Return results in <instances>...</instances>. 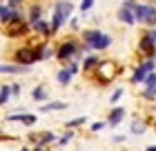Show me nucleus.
I'll list each match as a JSON object with an SVG mask.
<instances>
[{
	"label": "nucleus",
	"mask_w": 156,
	"mask_h": 151,
	"mask_svg": "<svg viewBox=\"0 0 156 151\" xmlns=\"http://www.w3.org/2000/svg\"><path fill=\"white\" fill-rule=\"evenodd\" d=\"M101 64V58L98 56H87V58L83 60V71H91L94 67H98Z\"/></svg>",
	"instance_id": "17"
},
{
	"label": "nucleus",
	"mask_w": 156,
	"mask_h": 151,
	"mask_svg": "<svg viewBox=\"0 0 156 151\" xmlns=\"http://www.w3.org/2000/svg\"><path fill=\"white\" fill-rule=\"evenodd\" d=\"M147 80V89H145V98H154L156 96V74H150L145 78Z\"/></svg>",
	"instance_id": "14"
},
{
	"label": "nucleus",
	"mask_w": 156,
	"mask_h": 151,
	"mask_svg": "<svg viewBox=\"0 0 156 151\" xmlns=\"http://www.w3.org/2000/svg\"><path fill=\"white\" fill-rule=\"evenodd\" d=\"M62 109H67V102H60V100H56V102H45V105L40 107L42 113H49V111H62Z\"/></svg>",
	"instance_id": "11"
},
{
	"label": "nucleus",
	"mask_w": 156,
	"mask_h": 151,
	"mask_svg": "<svg viewBox=\"0 0 156 151\" xmlns=\"http://www.w3.org/2000/svg\"><path fill=\"white\" fill-rule=\"evenodd\" d=\"M23 2H25V0H7V2H5V5H7V7H9V9H18V7H20V5H23Z\"/></svg>",
	"instance_id": "25"
},
{
	"label": "nucleus",
	"mask_w": 156,
	"mask_h": 151,
	"mask_svg": "<svg viewBox=\"0 0 156 151\" xmlns=\"http://www.w3.org/2000/svg\"><path fill=\"white\" fill-rule=\"evenodd\" d=\"M138 47L143 49V51H147V53H152V51H154V45L150 42V38H147V36H145L143 40H140V45H138Z\"/></svg>",
	"instance_id": "22"
},
{
	"label": "nucleus",
	"mask_w": 156,
	"mask_h": 151,
	"mask_svg": "<svg viewBox=\"0 0 156 151\" xmlns=\"http://www.w3.org/2000/svg\"><path fill=\"white\" fill-rule=\"evenodd\" d=\"M72 138H74V133H72V131H67V133H65V136H62V138L58 140V145H60V147H65V145H67V142L72 140Z\"/></svg>",
	"instance_id": "23"
},
{
	"label": "nucleus",
	"mask_w": 156,
	"mask_h": 151,
	"mask_svg": "<svg viewBox=\"0 0 156 151\" xmlns=\"http://www.w3.org/2000/svg\"><path fill=\"white\" fill-rule=\"evenodd\" d=\"M29 140H31V142H36V145H40V147H47L49 142H54V140H56V133H51V131L34 133V136H29Z\"/></svg>",
	"instance_id": "8"
},
{
	"label": "nucleus",
	"mask_w": 156,
	"mask_h": 151,
	"mask_svg": "<svg viewBox=\"0 0 156 151\" xmlns=\"http://www.w3.org/2000/svg\"><path fill=\"white\" fill-rule=\"evenodd\" d=\"M0 2H2V0H0Z\"/></svg>",
	"instance_id": "34"
},
{
	"label": "nucleus",
	"mask_w": 156,
	"mask_h": 151,
	"mask_svg": "<svg viewBox=\"0 0 156 151\" xmlns=\"http://www.w3.org/2000/svg\"><path fill=\"white\" fill-rule=\"evenodd\" d=\"M120 96H123V89H116V91H114V96H112V102H118Z\"/></svg>",
	"instance_id": "27"
},
{
	"label": "nucleus",
	"mask_w": 156,
	"mask_h": 151,
	"mask_svg": "<svg viewBox=\"0 0 156 151\" xmlns=\"http://www.w3.org/2000/svg\"><path fill=\"white\" fill-rule=\"evenodd\" d=\"M147 38H150V42H152L154 49H156V29H154V31H150V36H147Z\"/></svg>",
	"instance_id": "30"
},
{
	"label": "nucleus",
	"mask_w": 156,
	"mask_h": 151,
	"mask_svg": "<svg viewBox=\"0 0 156 151\" xmlns=\"http://www.w3.org/2000/svg\"><path fill=\"white\" fill-rule=\"evenodd\" d=\"M150 71H154V62L147 60L145 64H140V67L136 69V74L132 76V82H143L147 76H150Z\"/></svg>",
	"instance_id": "6"
},
{
	"label": "nucleus",
	"mask_w": 156,
	"mask_h": 151,
	"mask_svg": "<svg viewBox=\"0 0 156 151\" xmlns=\"http://www.w3.org/2000/svg\"><path fill=\"white\" fill-rule=\"evenodd\" d=\"M7 120L9 122H23V125H27V127L36 125V116H34V113H9Z\"/></svg>",
	"instance_id": "7"
},
{
	"label": "nucleus",
	"mask_w": 156,
	"mask_h": 151,
	"mask_svg": "<svg viewBox=\"0 0 156 151\" xmlns=\"http://www.w3.org/2000/svg\"><path fill=\"white\" fill-rule=\"evenodd\" d=\"M20 151H31V149H27V147H23V149H20Z\"/></svg>",
	"instance_id": "33"
},
{
	"label": "nucleus",
	"mask_w": 156,
	"mask_h": 151,
	"mask_svg": "<svg viewBox=\"0 0 156 151\" xmlns=\"http://www.w3.org/2000/svg\"><path fill=\"white\" fill-rule=\"evenodd\" d=\"M29 29H31V31H36V33H40V36H45V38H49V36H51V27H49V20H45V18L29 22Z\"/></svg>",
	"instance_id": "4"
},
{
	"label": "nucleus",
	"mask_w": 156,
	"mask_h": 151,
	"mask_svg": "<svg viewBox=\"0 0 156 151\" xmlns=\"http://www.w3.org/2000/svg\"><path fill=\"white\" fill-rule=\"evenodd\" d=\"M40 56H38V49H31V47H20L16 53H13V62L16 64H23V67H31L34 62H38Z\"/></svg>",
	"instance_id": "2"
},
{
	"label": "nucleus",
	"mask_w": 156,
	"mask_h": 151,
	"mask_svg": "<svg viewBox=\"0 0 156 151\" xmlns=\"http://www.w3.org/2000/svg\"><path fill=\"white\" fill-rule=\"evenodd\" d=\"M31 67H23V64H16V62H7V64H0V74L5 76H16V74H27Z\"/></svg>",
	"instance_id": "5"
},
{
	"label": "nucleus",
	"mask_w": 156,
	"mask_h": 151,
	"mask_svg": "<svg viewBox=\"0 0 156 151\" xmlns=\"http://www.w3.org/2000/svg\"><path fill=\"white\" fill-rule=\"evenodd\" d=\"M56 58H58L60 62H69L74 58H80V47H78L74 40H67V42H62V45L58 47Z\"/></svg>",
	"instance_id": "3"
},
{
	"label": "nucleus",
	"mask_w": 156,
	"mask_h": 151,
	"mask_svg": "<svg viewBox=\"0 0 156 151\" xmlns=\"http://www.w3.org/2000/svg\"><path fill=\"white\" fill-rule=\"evenodd\" d=\"M40 13H42V7H40V5H31V7H29V20H27V22L40 20Z\"/></svg>",
	"instance_id": "18"
},
{
	"label": "nucleus",
	"mask_w": 156,
	"mask_h": 151,
	"mask_svg": "<svg viewBox=\"0 0 156 151\" xmlns=\"http://www.w3.org/2000/svg\"><path fill=\"white\" fill-rule=\"evenodd\" d=\"M94 2H96V0H83V2H80V11H89Z\"/></svg>",
	"instance_id": "26"
},
{
	"label": "nucleus",
	"mask_w": 156,
	"mask_h": 151,
	"mask_svg": "<svg viewBox=\"0 0 156 151\" xmlns=\"http://www.w3.org/2000/svg\"><path fill=\"white\" fill-rule=\"evenodd\" d=\"M109 45H112V36L101 31V33H98V38L91 42V49H107Z\"/></svg>",
	"instance_id": "10"
},
{
	"label": "nucleus",
	"mask_w": 156,
	"mask_h": 151,
	"mask_svg": "<svg viewBox=\"0 0 156 151\" xmlns=\"http://www.w3.org/2000/svg\"><path fill=\"white\" fill-rule=\"evenodd\" d=\"M31 151H47V147H40V145H36V147H34Z\"/></svg>",
	"instance_id": "31"
},
{
	"label": "nucleus",
	"mask_w": 156,
	"mask_h": 151,
	"mask_svg": "<svg viewBox=\"0 0 156 151\" xmlns=\"http://www.w3.org/2000/svg\"><path fill=\"white\" fill-rule=\"evenodd\" d=\"M147 151H156V147H147Z\"/></svg>",
	"instance_id": "32"
},
{
	"label": "nucleus",
	"mask_w": 156,
	"mask_h": 151,
	"mask_svg": "<svg viewBox=\"0 0 156 151\" xmlns=\"http://www.w3.org/2000/svg\"><path fill=\"white\" fill-rule=\"evenodd\" d=\"M72 78H74V74L69 71L67 67L65 69H60L58 74H56V80H58V84H62V87H67L69 82H72Z\"/></svg>",
	"instance_id": "12"
},
{
	"label": "nucleus",
	"mask_w": 156,
	"mask_h": 151,
	"mask_svg": "<svg viewBox=\"0 0 156 151\" xmlns=\"http://www.w3.org/2000/svg\"><path fill=\"white\" fill-rule=\"evenodd\" d=\"M118 20L120 22H125V25H134L136 20H134V13L129 9H125V7H120L118 9Z\"/></svg>",
	"instance_id": "15"
},
{
	"label": "nucleus",
	"mask_w": 156,
	"mask_h": 151,
	"mask_svg": "<svg viewBox=\"0 0 156 151\" xmlns=\"http://www.w3.org/2000/svg\"><path fill=\"white\" fill-rule=\"evenodd\" d=\"M11 98V91H9V84H5L2 89H0V105H7V100Z\"/></svg>",
	"instance_id": "21"
},
{
	"label": "nucleus",
	"mask_w": 156,
	"mask_h": 151,
	"mask_svg": "<svg viewBox=\"0 0 156 151\" xmlns=\"http://www.w3.org/2000/svg\"><path fill=\"white\" fill-rule=\"evenodd\" d=\"M38 56H40V60H49V58H54V56H56V51L51 47H40L38 49Z\"/></svg>",
	"instance_id": "19"
},
{
	"label": "nucleus",
	"mask_w": 156,
	"mask_h": 151,
	"mask_svg": "<svg viewBox=\"0 0 156 151\" xmlns=\"http://www.w3.org/2000/svg\"><path fill=\"white\" fill-rule=\"evenodd\" d=\"M85 122H87V118H85V116H80V118H74V120H69L67 122V129H69V131H72V129H76V127H80V125H85Z\"/></svg>",
	"instance_id": "20"
},
{
	"label": "nucleus",
	"mask_w": 156,
	"mask_h": 151,
	"mask_svg": "<svg viewBox=\"0 0 156 151\" xmlns=\"http://www.w3.org/2000/svg\"><path fill=\"white\" fill-rule=\"evenodd\" d=\"M9 91H11V96H13V98H18V96H20V84H18V82L9 84Z\"/></svg>",
	"instance_id": "24"
},
{
	"label": "nucleus",
	"mask_w": 156,
	"mask_h": 151,
	"mask_svg": "<svg viewBox=\"0 0 156 151\" xmlns=\"http://www.w3.org/2000/svg\"><path fill=\"white\" fill-rule=\"evenodd\" d=\"M72 2L69 0H58V2L54 5V13H51V20H49V27H51V33H56L60 29L62 25L67 22V18L72 16Z\"/></svg>",
	"instance_id": "1"
},
{
	"label": "nucleus",
	"mask_w": 156,
	"mask_h": 151,
	"mask_svg": "<svg viewBox=\"0 0 156 151\" xmlns=\"http://www.w3.org/2000/svg\"><path fill=\"white\" fill-rule=\"evenodd\" d=\"M143 129H145L143 125H138V122H134V127H132V131H134V133H143Z\"/></svg>",
	"instance_id": "28"
},
{
	"label": "nucleus",
	"mask_w": 156,
	"mask_h": 151,
	"mask_svg": "<svg viewBox=\"0 0 156 151\" xmlns=\"http://www.w3.org/2000/svg\"><path fill=\"white\" fill-rule=\"evenodd\" d=\"M47 98H49V91L42 87V84H38V87L31 91V100H36V102H45Z\"/></svg>",
	"instance_id": "13"
},
{
	"label": "nucleus",
	"mask_w": 156,
	"mask_h": 151,
	"mask_svg": "<svg viewBox=\"0 0 156 151\" xmlns=\"http://www.w3.org/2000/svg\"><path fill=\"white\" fill-rule=\"evenodd\" d=\"M27 31H29V22L23 20V22H16L7 29V38H18V36H25Z\"/></svg>",
	"instance_id": "9"
},
{
	"label": "nucleus",
	"mask_w": 156,
	"mask_h": 151,
	"mask_svg": "<svg viewBox=\"0 0 156 151\" xmlns=\"http://www.w3.org/2000/svg\"><path fill=\"white\" fill-rule=\"evenodd\" d=\"M103 127H105V122H94V125H91V131H101Z\"/></svg>",
	"instance_id": "29"
},
{
	"label": "nucleus",
	"mask_w": 156,
	"mask_h": 151,
	"mask_svg": "<svg viewBox=\"0 0 156 151\" xmlns=\"http://www.w3.org/2000/svg\"><path fill=\"white\" fill-rule=\"evenodd\" d=\"M125 118V109H120V107H114L112 109V113H109V125L114 127V125H118L120 120Z\"/></svg>",
	"instance_id": "16"
}]
</instances>
